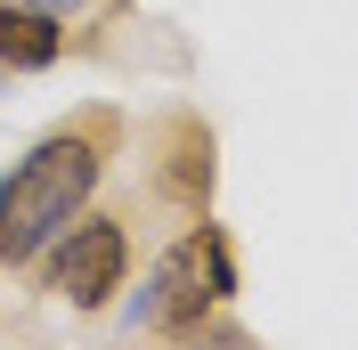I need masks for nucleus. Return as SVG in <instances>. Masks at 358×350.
<instances>
[{
  "instance_id": "f257e3e1",
  "label": "nucleus",
  "mask_w": 358,
  "mask_h": 350,
  "mask_svg": "<svg viewBox=\"0 0 358 350\" xmlns=\"http://www.w3.org/2000/svg\"><path fill=\"white\" fill-rule=\"evenodd\" d=\"M90 188H98V139H90V131L41 139L17 172L0 179V261H8V269L41 261L49 244L82 220Z\"/></svg>"
},
{
  "instance_id": "f03ea898",
  "label": "nucleus",
  "mask_w": 358,
  "mask_h": 350,
  "mask_svg": "<svg viewBox=\"0 0 358 350\" xmlns=\"http://www.w3.org/2000/svg\"><path fill=\"white\" fill-rule=\"evenodd\" d=\"M228 293H236V253H228V237L203 220V228H187V237L147 269L131 318H138L147 334H187V326H203Z\"/></svg>"
},
{
  "instance_id": "7ed1b4c3",
  "label": "nucleus",
  "mask_w": 358,
  "mask_h": 350,
  "mask_svg": "<svg viewBox=\"0 0 358 350\" xmlns=\"http://www.w3.org/2000/svg\"><path fill=\"white\" fill-rule=\"evenodd\" d=\"M122 269H131V237H122V220H73L66 237H57V253H49V293L73 309H106L114 285H122Z\"/></svg>"
},
{
  "instance_id": "20e7f679",
  "label": "nucleus",
  "mask_w": 358,
  "mask_h": 350,
  "mask_svg": "<svg viewBox=\"0 0 358 350\" xmlns=\"http://www.w3.org/2000/svg\"><path fill=\"white\" fill-rule=\"evenodd\" d=\"M57 49H66L57 17H41V8H17V0H0V66L41 74V66H57Z\"/></svg>"
},
{
  "instance_id": "39448f33",
  "label": "nucleus",
  "mask_w": 358,
  "mask_h": 350,
  "mask_svg": "<svg viewBox=\"0 0 358 350\" xmlns=\"http://www.w3.org/2000/svg\"><path fill=\"white\" fill-rule=\"evenodd\" d=\"M179 342H187V350H261V342H252L245 326H220V318H203V326H187Z\"/></svg>"
},
{
  "instance_id": "423d86ee",
  "label": "nucleus",
  "mask_w": 358,
  "mask_h": 350,
  "mask_svg": "<svg viewBox=\"0 0 358 350\" xmlns=\"http://www.w3.org/2000/svg\"><path fill=\"white\" fill-rule=\"evenodd\" d=\"M17 8H41V17H73V8H90V0H17Z\"/></svg>"
}]
</instances>
